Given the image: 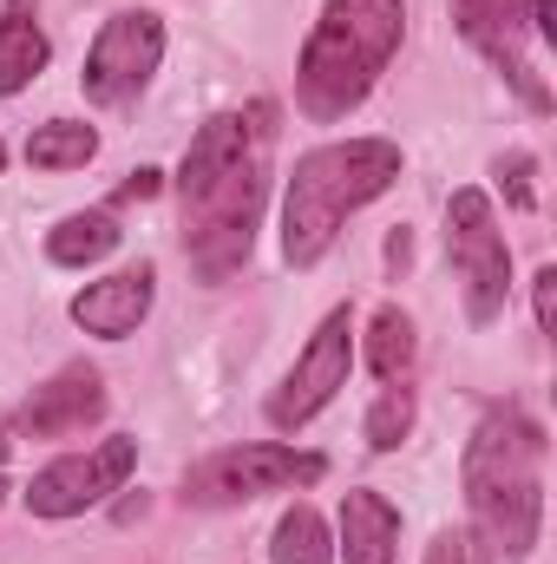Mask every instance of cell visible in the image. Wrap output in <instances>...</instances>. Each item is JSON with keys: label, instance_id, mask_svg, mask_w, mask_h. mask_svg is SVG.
Masks as SVG:
<instances>
[{"label": "cell", "instance_id": "1", "mask_svg": "<svg viewBox=\"0 0 557 564\" xmlns=\"http://www.w3.org/2000/svg\"><path fill=\"white\" fill-rule=\"evenodd\" d=\"M270 144H276V106L256 99L243 112L210 119L177 171L184 197V250L210 282H223L256 243V217L270 197Z\"/></svg>", "mask_w": 557, "mask_h": 564}, {"label": "cell", "instance_id": "2", "mask_svg": "<svg viewBox=\"0 0 557 564\" xmlns=\"http://www.w3.org/2000/svg\"><path fill=\"white\" fill-rule=\"evenodd\" d=\"M466 506L485 552L532 558L545 525V426L518 408H492L466 440Z\"/></svg>", "mask_w": 557, "mask_h": 564}, {"label": "cell", "instance_id": "3", "mask_svg": "<svg viewBox=\"0 0 557 564\" xmlns=\"http://www.w3.org/2000/svg\"><path fill=\"white\" fill-rule=\"evenodd\" d=\"M401 33H407V0H328L302 46V66H295L302 119H315V126L348 119L374 93L387 59L401 53Z\"/></svg>", "mask_w": 557, "mask_h": 564}, {"label": "cell", "instance_id": "4", "mask_svg": "<svg viewBox=\"0 0 557 564\" xmlns=\"http://www.w3.org/2000/svg\"><path fill=\"white\" fill-rule=\"evenodd\" d=\"M394 184H401V144L394 139H341L295 158V177L282 191V257L295 270H315L335 250L341 224Z\"/></svg>", "mask_w": 557, "mask_h": 564}, {"label": "cell", "instance_id": "5", "mask_svg": "<svg viewBox=\"0 0 557 564\" xmlns=\"http://www.w3.org/2000/svg\"><path fill=\"white\" fill-rule=\"evenodd\" d=\"M446 257L459 270V289H466V315L485 328L505 315V295H512V250H505V230L492 217V197L485 191H452L446 204Z\"/></svg>", "mask_w": 557, "mask_h": 564}, {"label": "cell", "instance_id": "6", "mask_svg": "<svg viewBox=\"0 0 557 564\" xmlns=\"http://www.w3.org/2000/svg\"><path fill=\"white\" fill-rule=\"evenodd\" d=\"M328 473L321 453H295V446H276V440H250V446H223L210 459H197L184 473V499L190 506H250L263 492H282V486H315Z\"/></svg>", "mask_w": 557, "mask_h": 564}, {"label": "cell", "instance_id": "7", "mask_svg": "<svg viewBox=\"0 0 557 564\" xmlns=\"http://www.w3.org/2000/svg\"><path fill=\"white\" fill-rule=\"evenodd\" d=\"M132 466H139V440H125V433H112V440H99L86 453H66V459H53V466L33 473L26 512L33 519H79V512L106 506L132 479Z\"/></svg>", "mask_w": 557, "mask_h": 564}, {"label": "cell", "instance_id": "8", "mask_svg": "<svg viewBox=\"0 0 557 564\" xmlns=\"http://www.w3.org/2000/svg\"><path fill=\"white\" fill-rule=\"evenodd\" d=\"M348 368H354V308H328L321 328L308 335V348L295 355L288 381L270 394V426H282V433L308 426L348 388Z\"/></svg>", "mask_w": 557, "mask_h": 564}, {"label": "cell", "instance_id": "9", "mask_svg": "<svg viewBox=\"0 0 557 564\" xmlns=\"http://www.w3.org/2000/svg\"><path fill=\"white\" fill-rule=\"evenodd\" d=\"M157 59H164V20L144 13V7H125V13H112V20L99 26V40L86 46L79 86H86L92 106H125V99H139L144 86H151Z\"/></svg>", "mask_w": 557, "mask_h": 564}, {"label": "cell", "instance_id": "10", "mask_svg": "<svg viewBox=\"0 0 557 564\" xmlns=\"http://www.w3.org/2000/svg\"><path fill=\"white\" fill-rule=\"evenodd\" d=\"M452 20L459 33L518 86V99L532 112H551V93L538 79V66L525 59V33H532V0H452Z\"/></svg>", "mask_w": 557, "mask_h": 564}, {"label": "cell", "instance_id": "11", "mask_svg": "<svg viewBox=\"0 0 557 564\" xmlns=\"http://www.w3.org/2000/svg\"><path fill=\"white\" fill-rule=\"evenodd\" d=\"M92 421H106V381L92 368H59L46 388H33L13 408V433L26 440H73Z\"/></svg>", "mask_w": 557, "mask_h": 564}, {"label": "cell", "instance_id": "12", "mask_svg": "<svg viewBox=\"0 0 557 564\" xmlns=\"http://www.w3.org/2000/svg\"><path fill=\"white\" fill-rule=\"evenodd\" d=\"M151 295H157V270H151V263L119 270V276L86 282V289L73 295V322H79L86 335H99V341H125V335H139V322L151 315Z\"/></svg>", "mask_w": 557, "mask_h": 564}, {"label": "cell", "instance_id": "13", "mask_svg": "<svg viewBox=\"0 0 557 564\" xmlns=\"http://www.w3.org/2000/svg\"><path fill=\"white\" fill-rule=\"evenodd\" d=\"M341 545L348 564H401V512L368 486L341 492Z\"/></svg>", "mask_w": 557, "mask_h": 564}, {"label": "cell", "instance_id": "14", "mask_svg": "<svg viewBox=\"0 0 557 564\" xmlns=\"http://www.w3.org/2000/svg\"><path fill=\"white\" fill-rule=\"evenodd\" d=\"M46 53H53V46H46V33H40L33 7H26V0H13V7L0 13V99L26 93V79H40Z\"/></svg>", "mask_w": 557, "mask_h": 564}, {"label": "cell", "instance_id": "15", "mask_svg": "<svg viewBox=\"0 0 557 564\" xmlns=\"http://www.w3.org/2000/svg\"><path fill=\"white\" fill-rule=\"evenodd\" d=\"M119 217L112 210H73V217H59L53 224V237H46V257L59 263V270H86V263H106L112 250H119Z\"/></svg>", "mask_w": 557, "mask_h": 564}, {"label": "cell", "instance_id": "16", "mask_svg": "<svg viewBox=\"0 0 557 564\" xmlns=\"http://www.w3.org/2000/svg\"><path fill=\"white\" fill-rule=\"evenodd\" d=\"M92 158H99V132L79 126V119H46V126H33V139H26V164H33V171H79V164H92Z\"/></svg>", "mask_w": 557, "mask_h": 564}, {"label": "cell", "instance_id": "17", "mask_svg": "<svg viewBox=\"0 0 557 564\" xmlns=\"http://www.w3.org/2000/svg\"><path fill=\"white\" fill-rule=\"evenodd\" d=\"M414 315L407 308H374V328H368V368L381 375V381H407V368H414Z\"/></svg>", "mask_w": 557, "mask_h": 564}, {"label": "cell", "instance_id": "18", "mask_svg": "<svg viewBox=\"0 0 557 564\" xmlns=\"http://www.w3.org/2000/svg\"><path fill=\"white\" fill-rule=\"evenodd\" d=\"M270 558L276 564H335V539L321 525L315 506H288L276 519V539H270Z\"/></svg>", "mask_w": 557, "mask_h": 564}, {"label": "cell", "instance_id": "19", "mask_svg": "<svg viewBox=\"0 0 557 564\" xmlns=\"http://www.w3.org/2000/svg\"><path fill=\"white\" fill-rule=\"evenodd\" d=\"M407 433H414V394H407V381H387L381 401H374V414H368V446L394 453Z\"/></svg>", "mask_w": 557, "mask_h": 564}, {"label": "cell", "instance_id": "20", "mask_svg": "<svg viewBox=\"0 0 557 564\" xmlns=\"http://www.w3.org/2000/svg\"><path fill=\"white\" fill-rule=\"evenodd\" d=\"M532 171H538V158H532V151H505V158H499V191H505V204H512V210H538Z\"/></svg>", "mask_w": 557, "mask_h": 564}, {"label": "cell", "instance_id": "21", "mask_svg": "<svg viewBox=\"0 0 557 564\" xmlns=\"http://www.w3.org/2000/svg\"><path fill=\"white\" fill-rule=\"evenodd\" d=\"M426 564H492V552H485L479 532H439L426 545Z\"/></svg>", "mask_w": 557, "mask_h": 564}, {"label": "cell", "instance_id": "22", "mask_svg": "<svg viewBox=\"0 0 557 564\" xmlns=\"http://www.w3.org/2000/svg\"><path fill=\"white\" fill-rule=\"evenodd\" d=\"M532 308H538V328L551 335L557 328V270H538L532 276Z\"/></svg>", "mask_w": 557, "mask_h": 564}, {"label": "cell", "instance_id": "23", "mask_svg": "<svg viewBox=\"0 0 557 564\" xmlns=\"http://www.w3.org/2000/svg\"><path fill=\"white\" fill-rule=\"evenodd\" d=\"M157 191H164V171L144 164V171H132V177L119 184V204H144V197H157Z\"/></svg>", "mask_w": 557, "mask_h": 564}, {"label": "cell", "instance_id": "24", "mask_svg": "<svg viewBox=\"0 0 557 564\" xmlns=\"http://www.w3.org/2000/svg\"><path fill=\"white\" fill-rule=\"evenodd\" d=\"M407 257H414V230H394V237H387V263L407 270Z\"/></svg>", "mask_w": 557, "mask_h": 564}, {"label": "cell", "instance_id": "25", "mask_svg": "<svg viewBox=\"0 0 557 564\" xmlns=\"http://www.w3.org/2000/svg\"><path fill=\"white\" fill-rule=\"evenodd\" d=\"M7 446H13V440H7V426H0V459H7Z\"/></svg>", "mask_w": 557, "mask_h": 564}, {"label": "cell", "instance_id": "26", "mask_svg": "<svg viewBox=\"0 0 557 564\" xmlns=\"http://www.w3.org/2000/svg\"><path fill=\"white\" fill-rule=\"evenodd\" d=\"M0 171H7V144H0Z\"/></svg>", "mask_w": 557, "mask_h": 564}, {"label": "cell", "instance_id": "27", "mask_svg": "<svg viewBox=\"0 0 557 564\" xmlns=\"http://www.w3.org/2000/svg\"><path fill=\"white\" fill-rule=\"evenodd\" d=\"M0 499H7V479H0Z\"/></svg>", "mask_w": 557, "mask_h": 564}]
</instances>
